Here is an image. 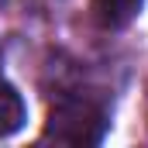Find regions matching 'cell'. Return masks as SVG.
<instances>
[{"label":"cell","instance_id":"6da1fadb","mask_svg":"<svg viewBox=\"0 0 148 148\" xmlns=\"http://www.w3.org/2000/svg\"><path fill=\"white\" fill-rule=\"evenodd\" d=\"M107 131V110L83 93H62L45 121L41 141H55V145H97L103 141Z\"/></svg>","mask_w":148,"mask_h":148},{"label":"cell","instance_id":"7a4b0ae2","mask_svg":"<svg viewBox=\"0 0 148 148\" xmlns=\"http://www.w3.org/2000/svg\"><path fill=\"white\" fill-rule=\"evenodd\" d=\"M141 3L145 0H90V10H93L100 28L117 31V28H127L141 14Z\"/></svg>","mask_w":148,"mask_h":148},{"label":"cell","instance_id":"3957f363","mask_svg":"<svg viewBox=\"0 0 148 148\" xmlns=\"http://www.w3.org/2000/svg\"><path fill=\"white\" fill-rule=\"evenodd\" d=\"M24 117H28V107H24L21 93L0 79V138H10L14 131H21Z\"/></svg>","mask_w":148,"mask_h":148},{"label":"cell","instance_id":"277c9868","mask_svg":"<svg viewBox=\"0 0 148 148\" xmlns=\"http://www.w3.org/2000/svg\"><path fill=\"white\" fill-rule=\"evenodd\" d=\"M145 117H148V97H145Z\"/></svg>","mask_w":148,"mask_h":148}]
</instances>
